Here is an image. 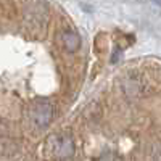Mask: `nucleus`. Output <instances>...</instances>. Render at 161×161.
<instances>
[{
  "label": "nucleus",
  "mask_w": 161,
  "mask_h": 161,
  "mask_svg": "<svg viewBox=\"0 0 161 161\" xmlns=\"http://www.w3.org/2000/svg\"><path fill=\"white\" fill-rule=\"evenodd\" d=\"M31 118L36 127H45L53 118V106L48 102H37L32 106Z\"/></svg>",
  "instance_id": "f257e3e1"
},
{
  "label": "nucleus",
  "mask_w": 161,
  "mask_h": 161,
  "mask_svg": "<svg viewBox=\"0 0 161 161\" xmlns=\"http://www.w3.org/2000/svg\"><path fill=\"white\" fill-rule=\"evenodd\" d=\"M53 142V152L60 159L64 158H69L74 153V143L73 139L69 136H57V137H52Z\"/></svg>",
  "instance_id": "f03ea898"
},
{
  "label": "nucleus",
  "mask_w": 161,
  "mask_h": 161,
  "mask_svg": "<svg viewBox=\"0 0 161 161\" xmlns=\"http://www.w3.org/2000/svg\"><path fill=\"white\" fill-rule=\"evenodd\" d=\"M63 44H64L66 50L74 52V50H77L79 45H80V39H79V36H77L76 32L66 31V32L63 34Z\"/></svg>",
  "instance_id": "7ed1b4c3"
}]
</instances>
